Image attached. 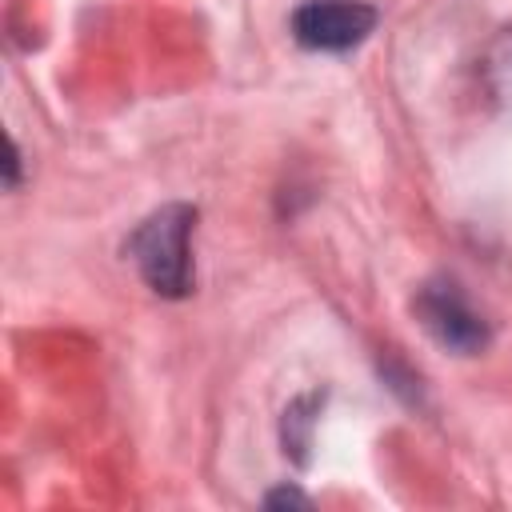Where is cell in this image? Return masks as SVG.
<instances>
[{"mask_svg": "<svg viewBox=\"0 0 512 512\" xmlns=\"http://www.w3.org/2000/svg\"><path fill=\"white\" fill-rule=\"evenodd\" d=\"M264 504H268V508H308V496L284 484V488H276V492H268V496H264Z\"/></svg>", "mask_w": 512, "mask_h": 512, "instance_id": "cell-5", "label": "cell"}, {"mask_svg": "<svg viewBox=\"0 0 512 512\" xmlns=\"http://www.w3.org/2000/svg\"><path fill=\"white\" fill-rule=\"evenodd\" d=\"M412 312L444 352L480 356L492 344V324L452 276H428L412 296Z\"/></svg>", "mask_w": 512, "mask_h": 512, "instance_id": "cell-2", "label": "cell"}, {"mask_svg": "<svg viewBox=\"0 0 512 512\" xmlns=\"http://www.w3.org/2000/svg\"><path fill=\"white\" fill-rule=\"evenodd\" d=\"M376 20L380 12L364 0H304L288 28L292 40L308 52H348L372 36Z\"/></svg>", "mask_w": 512, "mask_h": 512, "instance_id": "cell-3", "label": "cell"}, {"mask_svg": "<svg viewBox=\"0 0 512 512\" xmlns=\"http://www.w3.org/2000/svg\"><path fill=\"white\" fill-rule=\"evenodd\" d=\"M316 412H320V396H300V400H292V404L284 408V452H288L296 464H308Z\"/></svg>", "mask_w": 512, "mask_h": 512, "instance_id": "cell-4", "label": "cell"}, {"mask_svg": "<svg viewBox=\"0 0 512 512\" xmlns=\"http://www.w3.org/2000/svg\"><path fill=\"white\" fill-rule=\"evenodd\" d=\"M196 204L172 200L160 204L152 216H144L124 252L144 276V284L164 300H184L192 292V232H196Z\"/></svg>", "mask_w": 512, "mask_h": 512, "instance_id": "cell-1", "label": "cell"}]
</instances>
